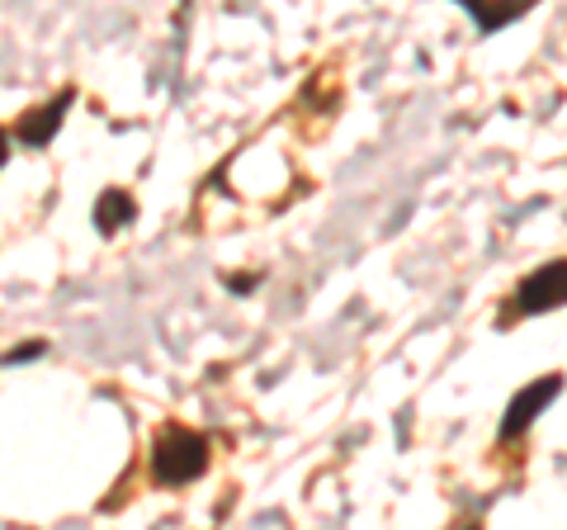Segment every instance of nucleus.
<instances>
[{
    "instance_id": "nucleus-4",
    "label": "nucleus",
    "mask_w": 567,
    "mask_h": 530,
    "mask_svg": "<svg viewBox=\"0 0 567 530\" xmlns=\"http://www.w3.org/2000/svg\"><path fill=\"white\" fill-rule=\"evenodd\" d=\"M66 104H71V95H58L52 104H43V110H33V114L20 123V143H29V147H43L48 137L62 129V114H66Z\"/></svg>"
},
{
    "instance_id": "nucleus-8",
    "label": "nucleus",
    "mask_w": 567,
    "mask_h": 530,
    "mask_svg": "<svg viewBox=\"0 0 567 530\" xmlns=\"http://www.w3.org/2000/svg\"><path fill=\"white\" fill-rule=\"evenodd\" d=\"M6 156H10V143H6V133H0V162H6Z\"/></svg>"
},
{
    "instance_id": "nucleus-7",
    "label": "nucleus",
    "mask_w": 567,
    "mask_h": 530,
    "mask_svg": "<svg viewBox=\"0 0 567 530\" xmlns=\"http://www.w3.org/2000/svg\"><path fill=\"white\" fill-rule=\"evenodd\" d=\"M33 356H43V342H29V346H20V350H10L6 365H20V360H33Z\"/></svg>"
},
{
    "instance_id": "nucleus-1",
    "label": "nucleus",
    "mask_w": 567,
    "mask_h": 530,
    "mask_svg": "<svg viewBox=\"0 0 567 530\" xmlns=\"http://www.w3.org/2000/svg\"><path fill=\"white\" fill-rule=\"evenodd\" d=\"M208 469V440L189 427H166L156 436V450H152V473L156 483L166 488H181V483H194L199 473Z\"/></svg>"
},
{
    "instance_id": "nucleus-6",
    "label": "nucleus",
    "mask_w": 567,
    "mask_h": 530,
    "mask_svg": "<svg viewBox=\"0 0 567 530\" xmlns=\"http://www.w3.org/2000/svg\"><path fill=\"white\" fill-rule=\"evenodd\" d=\"M529 6H468V14H473V24L483 29V33H496L502 24H511V20H520Z\"/></svg>"
},
{
    "instance_id": "nucleus-5",
    "label": "nucleus",
    "mask_w": 567,
    "mask_h": 530,
    "mask_svg": "<svg viewBox=\"0 0 567 530\" xmlns=\"http://www.w3.org/2000/svg\"><path fill=\"white\" fill-rule=\"evenodd\" d=\"M133 194H123V190H104L100 194V204H95V223H100V233H118L123 223H133Z\"/></svg>"
},
{
    "instance_id": "nucleus-3",
    "label": "nucleus",
    "mask_w": 567,
    "mask_h": 530,
    "mask_svg": "<svg viewBox=\"0 0 567 530\" xmlns=\"http://www.w3.org/2000/svg\"><path fill=\"white\" fill-rule=\"evenodd\" d=\"M567 304V261L539 265L535 275H525V285L516 289V308L520 313H548Z\"/></svg>"
},
{
    "instance_id": "nucleus-2",
    "label": "nucleus",
    "mask_w": 567,
    "mask_h": 530,
    "mask_svg": "<svg viewBox=\"0 0 567 530\" xmlns=\"http://www.w3.org/2000/svg\"><path fill=\"white\" fill-rule=\"evenodd\" d=\"M563 394V375H544V379H535V384H525L516 398H511V408H506V417H502V440H516V436H525V427L535 421L548 402H554Z\"/></svg>"
}]
</instances>
